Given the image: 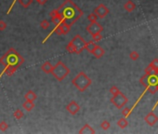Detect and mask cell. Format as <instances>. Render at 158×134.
I'll return each mask as SVG.
<instances>
[{"instance_id": "1", "label": "cell", "mask_w": 158, "mask_h": 134, "mask_svg": "<svg viewBox=\"0 0 158 134\" xmlns=\"http://www.w3.org/2000/svg\"><path fill=\"white\" fill-rule=\"evenodd\" d=\"M58 10L62 14L63 21L71 26L84 14L81 8L76 3H73L72 0H65L62 5L60 7H58Z\"/></svg>"}, {"instance_id": "2", "label": "cell", "mask_w": 158, "mask_h": 134, "mask_svg": "<svg viewBox=\"0 0 158 134\" xmlns=\"http://www.w3.org/2000/svg\"><path fill=\"white\" fill-rule=\"evenodd\" d=\"M139 83L146 89L149 93L154 94L158 91V74H145L139 78Z\"/></svg>"}, {"instance_id": "3", "label": "cell", "mask_w": 158, "mask_h": 134, "mask_svg": "<svg viewBox=\"0 0 158 134\" xmlns=\"http://www.w3.org/2000/svg\"><path fill=\"white\" fill-rule=\"evenodd\" d=\"M86 45H87V41L83 38L80 35L74 36L72 40L69 42L66 46V49L69 53H76L79 54L81 53L83 50L86 49Z\"/></svg>"}, {"instance_id": "4", "label": "cell", "mask_w": 158, "mask_h": 134, "mask_svg": "<svg viewBox=\"0 0 158 134\" xmlns=\"http://www.w3.org/2000/svg\"><path fill=\"white\" fill-rule=\"evenodd\" d=\"M91 83H92V80L84 72H79L76 75V77H73L72 80L73 85L81 92H84L91 85Z\"/></svg>"}, {"instance_id": "5", "label": "cell", "mask_w": 158, "mask_h": 134, "mask_svg": "<svg viewBox=\"0 0 158 134\" xmlns=\"http://www.w3.org/2000/svg\"><path fill=\"white\" fill-rule=\"evenodd\" d=\"M70 72L71 71L68 67L66 66L62 61H59L54 65L51 74H53V77L58 81H62L70 74Z\"/></svg>"}, {"instance_id": "6", "label": "cell", "mask_w": 158, "mask_h": 134, "mask_svg": "<svg viewBox=\"0 0 158 134\" xmlns=\"http://www.w3.org/2000/svg\"><path fill=\"white\" fill-rule=\"evenodd\" d=\"M128 99L123 92H120L116 95H113V97L111 98V103L117 109H123L125 105L128 103Z\"/></svg>"}, {"instance_id": "7", "label": "cell", "mask_w": 158, "mask_h": 134, "mask_svg": "<svg viewBox=\"0 0 158 134\" xmlns=\"http://www.w3.org/2000/svg\"><path fill=\"white\" fill-rule=\"evenodd\" d=\"M86 30L88 31V33L91 36H93L99 35V34H102L103 31V27L101 23L95 22H90L87 26Z\"/></svg>"}, {"instance_id": "8", "label": "cell", "mask_w": 158, "mask_h": 134, "mask_svg": "<svg viewBox=\"0 0 158 134\" xmlns=\"http://www.w3.org/2000/svg\"><path fill=\"white\" fill-rule=\"evenodd\" d=\"M93 12L99 17V19H103L104 17H106L108 14H109L110 10L104 4H99L98 7H96L94 8V11Z\"/></svg>"}, {"instance_id": "9", "label": "cell", "mask_w": 158, "mask_h": 134, "mask_svg": "<svg viewBox=\"0 0 158 134\" xmlns=\"http://www.w3.org/2000/svg\"><path fill=\"white\" fill-rule=\"evenodd\" d=\"M49 16L51 17V22L54 23L55 26H57V25H59V24H61L62 22H64L62 16L60 13V11H59V10H58V8L52 10L50 13H49Z\"/></svg>"}, {"instance_id": "10", "label": "cell", "mask_w": 158, "mask_h": 134, "mask_svg": "<svg viewBox=\"0 0 158 134\" xmlns=\"http://www.w3.org/2000/svg\"><path fill=\"white\" fill-rule=\"evenodd\" d=\"M66 110L72 115H76L80 111V105L76 102V100H71V102L66 105Z\"/></svg>"}, {"instance_id": "11", "label": "cell", "mask_w": 158, "mask_h": 134, "mask_svg": "<svg viewBox=\"0 0 158 134\" xmlns=\"http://www.w3.org/2000/svg\"><path fill=\"white\" fill-rule=\"evenodd\" d=\"M144 121L151 127H154V126L157 123L158 121V116L154 113V112H150L148 113L145 117H144Z\"/></svg>"}, {"instance_id": "12", "label": "cell", "mask_w": 158, "mask_h": 134, "mask_svg": "<svg viewBox=\"0 0 158 134\" xmlns=\"http://www.w3.org/2000/svg\"><path fill=\"white\" fill-rule=\"evenodd\" d=\"M104 53H105L104 49L101 46H98V45L95 47V48L93 49V51L91 52V54H92L97 59H101L104 55Z\"/></svg>"}, {"instance_id": "13", "label": "cell", "mask_w": 158, "mask_h": 134, "mask_svg": "<svg viewBox=\"0 0 158 134\" xmlns=\"http://www.w3.org/2000/svg\"><path fill=\"white\" fill-rule=\"evenodd\" d=\"M78 133H80V134H85V133H87V134H90V133H92V134H94V133H96V131H95V130L91 127V126L89 125V124H85L83 127L79 130V131H78Z\"/></svg>"}, {"instance_id": "14", "label": "cell", "mask_w": 158, "mask_h": 134, "mask_svg": "<svg viewBox=\"0 0 158 134\" xmlns=\"http://www.w3.org/2000/svg\"><path fill=\"white\" fill-rule=\"evenodd\" d=\"M53 65L50 63V62H45L42 65H41V70L43 72H45L46 74H51L52 73V70H53Z\"/></svg>"}, {"instance_id": "15", "label": "cell", "mask_w": 158, "mask_h": 134, "mask_svg": "<svg viewBox=\"0 0 158 134\" xmlns=\"http://www.w3.org/2000/svg\"><path fill=\"white\" fill-rule=\"evenodd\" d=\"M124 8L127 12L130 13V12L134 11L136 10V5H135L134 2L132 1V0H128V1H127L124 4Z\"/></svg>"}, {"instance_id": "16", "label": "cell", "mask_w": 158, "mask_h": 134, "mask_svg": "<svg viewBox=\"0 0 158 134\" xmlns=\"http://www.w3.org/2000/svg\"><path fill=\"white\" fill-rule=\"evenodd\" d=\"M53 32L56 34V35H58V36H64V35H67V34H66V32H65V30H64V28H63L62 22L61 24H59V25H57V26H55Z\"/></svg>"}, {"instance_id": "17", "label": "cell", "mask_w": 158, "mask_h": 134, "mask_svg": "<svg viewBox=\"0 0 158 134\" xmlns=\"http://www.w3.org/2000/svg\"><path fill=\"white\" fill-rule=\"evenodd\" d=\"M117 126L120 128V129H122V130H124V129H126L128 126V121L127 120V117H121V118H119L118 120H117Z\"/></svg>"}, {"instance_id": "18", "label": "cell", "mask_w": 158, "mask_h": 134, "mask_svg": "<svg viewBox=\"0 0 158 134\" xmlns=\"http://www.w3.org/2000/svg\"><path fill=\"white\" fill-rule=\"evenodd\" d=\"M145 74H158V68H155L154 65L150 63L145 68Z\"/></svg>"}, {"instance_id": "19", "label": "cell", "mask_w": 158, "mask_h": 134, "mask_svg": "<svg viewBox=\"0 0 158 134\" xmlns=\"http://www.w3.org/2000/svg\"><path fill=\"white\" fill-rule=\"evenodd\" d=\"M22 107L25 109V110L27 111V112H30V111H32L33 109H34V107H35V103H34V102H32V100H26L25 102H24L23 103H22Z\"/></svg>"}, {"instance_id": "20", "label": "cell", "mask_w": 158, "mask_h": 134, "mask_svg": "<svg viewBox=\"0 0 158 134\" xmlns=\"http://www.w3.org/2000/svg\"><path fill=\"white\" fill-rule=\"evenodd\" d=\"M24 98H25V100H32V102H35V100H36V98H37V96H36V94L33 90H29L27 93L24 95Z\"/></svg>"}, {"instance_id": "21", "label": "cell", "mask_w": 158, "mask_h": 134, "mask_svg": "<svg viewBox=\"0 0 158 134\" xmlns=\"http://www.w3.org/2000/svg\"><path fill=\"white\" fill-rule=\"evenodd\" d=\"M97 45L95 44V41H88L87 42V45H86V50L88 51L89 53H91L93 51V49L95 48Z\"/></svg>"}, {"instance_id": "22", "label": "cell", "mask_w": 158, "mask_h": 134, "mask_svg": "<svg viewBox=\"0 0 158 134\" xmlns=\"http://www.w3.org/2000/svg\"><path fill=\"white\" fill-rule=\"evenodd\" d=\"M18 67L15 66V65H9L7 66V69L5 70V74H7V75H11L16 70H17Z\"/></svg>"}, {"instance_id": "23", "label": "cell", "mask_w": 158, "mask_h": 134, "mask_svg": "<svg viewBox=\"0 0 158 134\" xmlns=\"http://www.w3.org/2000/svg\"><path fill=\"white\" fill-rule=\"evenodd\" d=\"M19 4L21 5V6H22L24 8H27V7H29L31 5H32V3H33V0H19Z\"/></svg>"}, {"instance_id": "24", "label": "cell", "mask_w": 158, "mask_h": 134, "mask_svg": "<svg viewBox=\"0 0 158 134\" xmlns=\"http://www.w3.org/2000/svg\"><path fill=\"white\" fill-rule=\"evenodd\" d=\"M23 115H24L23 112H22V110H20V109H17V110H16V111L13 113V116H14L17 120H21L22 117H23Z\"/></svg>"}, {"instance_id": "25", "label": "cell", "mask_w": 158, "mask_h": 134, "mask_svg": "<svg viewBox=\"0 0 158 134\" xmlns=\"http://www.w3.org/2000/svg\"><path fill=\"white\" fill-rule=\"evenodd\" d=\"M101 128L103 130H107L111 128V123L108 121V120H103L102 123H101Z\"/></svg>"}, {"instance_id": "26", "label": "cell", "mask_w": 158, "mask_h": 134, "mask_svg": "<svg viewBox=\"0 0 158 134\" xmlns=\"http://www.w3.org/2000/svg\"><path fill=\"white\" fill-rule=\"evenodd\" d=\"M49 25H50V23H49V22L47 20H43L42 22H40V27L44 29V30H47L49 28Z\"/></svg>"}, {"instance_id": "27", "label": "cell", "mask_w": 158, "mask_h": 134, "mask_svg": "<svg viewBox=\"0 0 158 134\" xmlns=\"http://www.w3.org/2000/svg\"><path fill=\"white\" fill-rule=\"evenodd\" d=\"M98 18H99V17H98L94 12H93V13H90V14L88 16V20L89 21V22H97Z\"/></svg>"}, {"instance_id": "28", "label": "cell", "mask_w": 158, "mask_h": 134, "mask_svg": "<svg viewBox=\"0 0 158 134\" xmlns=\"http://www.w3.org/2000/svg\"><path fill=\"white\" fill-rule=\"evenodd\" d=\"M129 58L131 59L132 61H137V60H139V54L137 51H131L129 53Z\"/></svg>"}, {"instance_id": "29", "label": "cell", "mask_w": 158, "mask_h": 134, "mask_svg": "<svg viewBox=\"0 0 158 134\" xmlns=\"http://www.w3.org/2000/svg\"><path fill=\"white\" fill-rule=\"evenodd\" d=\"M131 111H132V109H130V108H128V107L124 108L123 110H122V115H123V116H125V117L129 116L130 114H131Z\"/></svg>"}, {"instance_id": "30", "label": "cell", "mask_w": 158, "mask_h": 134, "mask_svg": "<svg viewBox=\"0 0 158 134\" xmlns=\"http://www.w3.org/2000/svg\"><path fill=\"white\" fill-rule=\"evenodd\" d=\"M110 92L112 93V95H116V94H118V93H120V89L116 87V86H113L111 89H110Z\"/></svg>"}, {"instance_id": "31", "label": "cell", "mask_w": 158, "mask_h": 134, "mask_svg": "<svg viewBox=\"0 0 158 134\" xmlns=\"http://www.w3.org/2000/svg\"><path fill=\"white\" fill-rule=\"evenodd\" d=\"M7 128H9V125H7V123L6 121H1V122H0V130L5 131V130H7Z\"/></svg>"}, {"instance_id": "32", "label": "cell", "mask_w": 158, "mask_h": 134, "mask_svg": "<svg viewBox=\"0 0 158 134\" xmlns=\"http://www.w3.org/2000/svg\"><path fill=\"white\" fill-rule=\"evenodd\" d=\"M92 38H93V41L98 42V41H101V40L102 39V34H99V35L93 36Z\"/></svg>"}, {"instance_id": "33", "label": "cell", "mask_w": 158, "mask_h": 134, "mask_svg": "<svg viewBox=\"0 0 158 134\" xmlns=\"http://www.w3.org/2000/svg\"><path fill=\"white\" fill-rule=\"evenodd\" d=\"M7 28V22L4 21H0V31H4Z\"/></svg>"}, {"instance_id": "34", "label": "cell", "mask_w": 158, "mask_h": 134, "mask_svg": "<svg viewBox=\"0 0 158 134\" xmlns=\"http://www.w3.org/2000/svg\"><path fill=\"white\" fill-rule=\"evenodd\" d=\"M152 65H154L155 68H158V59H154V61H152V63H150Z\"/></svg>"}, {"instance_id": "35", "label": "cell", "mask_w": 158, "mask_h": 134, "mask_svg": "<svg viewBox=\"0 0 158 134\" xmlns=\"http://www.w3.org/2000/svg\"><path fill=\"white\" fill-rule=\"evenodd\" d=\"M39 5H45L47 2V0H37L36 1Z\"/></svg>"}, {"instance_id": "36", "label": "cell", "mask_w": 158, "mask_h": 134, "mask_svg": "<svg viewBox=\"0 0 158 134\" xmlns=\"http://www.w3.org/2000/svg\"><path fill=\"white\" fill-rule=\"evenodd\" d=\"M36 1H37V0H36Z\"/></svg>"}]
</instances>
